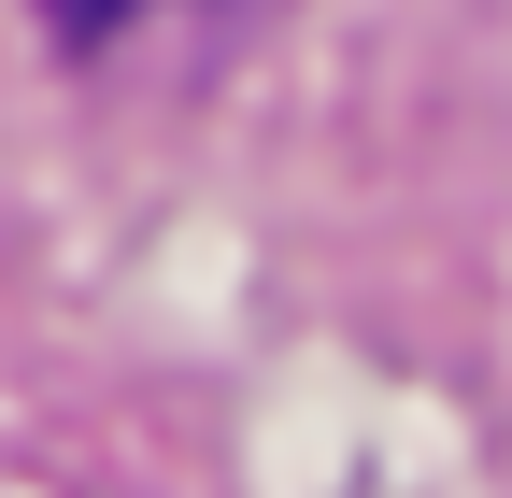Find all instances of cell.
<instances>
[{"instance_id": "6da1fadb", "label": "cell", "mask_w": 512, "mask_h": 498, "mask_svg": "<svg viewBox=\"0 0 512 498\" xmlns=\"http://www.w3.org/2000/svg\"><path fill=\"white\" fill-rule=\"evenodd\" d=\"M29 15L72 43V57H114L128 29H171V15H228V0H29Z\"/></svg>"}]
</instances>
